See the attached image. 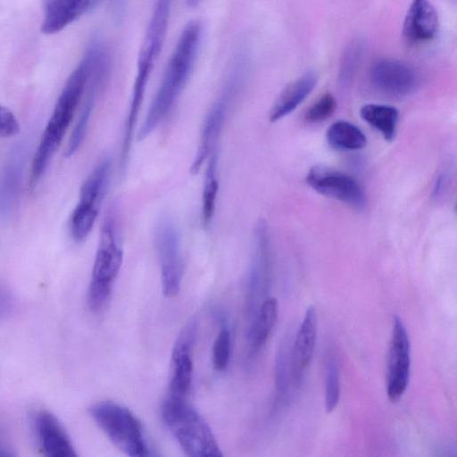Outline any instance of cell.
Listing matches in <instances>:
<instances>
[{
  "instance_id": "obj_1",
  "label": "cell",
  "mask_w": 457,
  "mask_h": 457,
  "mask_svg": "<svg viewBox=\"0 0 457 457\" xmlns=\"http://www.w3.org/2000/svg\"><path fill=\"white\" fill-rule=\"evenodd\" d=\"M94 42L67 79L53 114L45 129L31 165V186L35 187L45 173L69 128L94 67L96 55Z\"/></svg>"
},
{
  "instance_id": "obj_2",
  "label": "cell",
  "mask_w": 457,
  "mask_h": 457,
  "mask_svg": "<svg viewBox=\"0 0 457 457\" xmlns=\"http://www.w3.org/2000/svg\"><path fill=\"white\" fill-rule=\"evenodd\" d=\"M201 37L199 22L190 21L184 27L138 131V140L147 137L172 109L194 67Z\"/></svg>"
},
{
  "instance_id": "obj_3",
  "label": "cell",
  "mask_w": 457,
  "mask_h": 457,
  "mask_svg": "<svg viewBox=\"0 0 457 457\" xmlns=\"http://www.w3.org/2000/svg\"><path fill=\"white\" fill-rule=\"evenodd\" d=\"M162 418L187 455H223L210 426L186 398L168 396L162 405Z\"/></svg>"
},
{
  "instance_id": "obj_4",
  "label": "cell",
  "mask_w": 457,
  "mask_h": 457,
  "mask_svg": "<svg viewBox=\"0 0 457 457\" xmlns=\"http://www.w3.org/2000/svg\"><path fill=\"white\" fill-rule=\"evenodd\" d=\"M88 411L97 426L123 453L131 457L154 455L142 424L128 408L112 401H100Z\"/></svg>"
},
{
  "instance_id": "obj_5",
  "label": "cell",
  "mask_w": 457,
  "mask_h": 457,
  "mask_svg": "<svg viewBox=\"0 0 457 457\" xmlns=\"http://www.w3.org/2000/svg\"><path fill=\"white\" fill-rule=\"evenodd\" d=\"M172 2L173 0L155 2L137 58V74L128 112L130 118L138 117L148 79L166 37Z\"/></svg>"
},
{
  "instance_id": "obj_6",
  "label": "cell",
  "mask_w": 457,
  "mask_h": 457,
  "mask_svg": "<svg viewBox=\"0 0 457 457\" xmlns=\"http://www.w3.org/2000/svg\"><path fill=\"white\" fill-rule=\"evenodd\" d=\"M154 237L162 293L164 296L171 298L179 292L183 277L180 233L171 218L162 216L154 227Z\"/></svg>"
},
{
  "instance_id": "obj_7",
  "label": "cell",
  "mask_w": 457,
  "mask_h": 457,
  "mask_svg": "<svg viewBox=\"0 0 457 457\" xmlns=\"http://www.w3.org/2000/svg\"><path fill=\"white\" fill-rule=\"evenodd\" d=\"M112 170V159L103 158L83 182L79 200L71 220L74 240H84L95 224Z\"/></svg>"
},
{
  "instance_id": "obj_8",
  "label": "cell",
  "mask_w": 457,
  "mask_h": 457,
  "mask_svg": "<svg viewBox=\"0 0 457 457\" xmlns=\"http://www.w3.org/2000/svg\"><path fill=\"white\" fill-rule=\"evenodd\" d=\"M242 79L243 67L239 64L231 72L221 94L214 102L204 119L198 148L191 165L192 174L199 172L210 154L216 149L217 141L223 128L229 106L242 83Z\"/></svg>"
},
{
  "instance_id": "obj_9",
  "label": "cell",
  "mask_w": 457,
  "mask_h": 457,
  "mask_svg": "<svg viewBox=\"0 0 457 457\" xmlns=\"http://www.w3.org/2000/svg\"><path fill=\"white\" fill-rule=\"evenodd\" d=\"M122 258L119 214L117 209L112 206L107 210L101 226L90 283L112 287L121 267Z\"/></svg>"
},
{
  "instance_id": "obj_10",
  "label": "cell",
  "mask_w": 457,
  "mask_h": 457,
  "mask_svg": "<svg viewBox=\"0 0 457 457\" xmlns=\"http://www.w3.org/2000/svg\"><path fill=\"white\" fill-rule=\"evenodd\" d=\"M305 180L317 193L356 210H363L367 204V197L360 183L340 170L315 165L307 172Z\"/></svg>"
},
{
  "instance_id": "obj_11",
  "label": "cell",
  "mask_w": 457,
  "mask_h": 457,
  "mask_svg": "<svg viewBox=\"0 0 457 457\" xmlns=\"http://www.w3.org/2000/svg\"><path fill=\"white\" fill-rule=\"evenodd\" d=\"M411 374V345L406 328L398 315L393 319L387 355L386 395L395 403L404 394Z\"/></svg>"
},
{
  "instance_id": "obj_12",
  "label": "cell",
  "mask_w": 457,
  "mask_h": 457,
  "mask_svg": "<svg viewBox=\"0 0 457 457\" xmlns=\"http://www.w3.org/2000/svg\"><path fill=\"white\" fill-rule=\"evenodd\" d=\"M371 86L380 94L391 97H403L415 89L418 77L405 62L394 58L376 60L370 69Z\"/></svg>"
},
{
  "instance_id": "obj_13",
  "label": "cell",
  "mask_w": 457,
  "mask_h": 457,
  "mask_svg": "<svg viewBox=\"0 0 457 457\" xmlns=\"http://www.w3.org/2000/svg\"><path fill=\"white\" fill-rule=\"evenodd\" d=\"M196 330V323L192 320L181 330L175 341L171 353L172 374L168 396L187 398L193 378L191 352Z\"/></svg>"
},
{
  "instance_id": "obj_14",
  "label": "cell",
  "mask_w": 457,
  "mask_h": 457,
  "mask_svg": "<svg viewBox=\"0 0 457 457\" xmlns=\"http://www.w3.org/2000/svg\"><path fill=\"white\" fill-rule=\"evenodd\" d=\"M33 429L42 453L47 457H76L75 448L58 419L40 410L32 417Z\"/></svg>"
},
{
  "instance_id": "obj_15",
  "label": "cell",
  "mask_w": 457,
  "mask_h": 457,
  "mask_svg": "<svg viewBox=\"0 0 457 457\" xmlns=\"http://www.w3.org/2000/svg\"><path fill=\"white\" fill-rule=\"evenodd\" d=\"M439 20L429 0H411L403 24L404 38L412 44L432 40L437 34Z\"/></svg>"
},
{
  "instance_id": "obj_16",
  "label": "cell",
  "mask_w": 457,
  "mask_h": 457,
  "mask_svg": "<svg viewBox=\"0 0 457 457\" xmlns=\"http://www.w3.org/2000/svg\"><path fill=\"white\" fill-rule=\"evenodd\" d=\"M26 152L19 145L11 153L0 175V215L10 216L18 203L25 163Z\"/></svg>"
},
{
  "instance_id": "obj_17",
  "label": "cell",
  "mask_w": 457,
  "mask_h": 457,
  "mask_svg": "<svg viewBox=\"0 0 457 457\" xmlns=\"http://www.w3.org/2000/svg\"><path fill=\"white\" fill-rule=\"evenodd\" d=\"M317 337V316L313 306H310L295 335L292 353V374L295 381H300L305 369L312 361Z\"/></svg>"
},
{
  "instance_id": "obj_18",
  "label": "cell",
  "mask_w": 457,
  "mask_h": 457,
  "mask_svg": "<svg viewBox=\"0 0 457 457\" xmlns=\"http://www.w3.org/2000/svg\"><path fill=\"white\" fill-rule=\"evenodd\" d=\"M97 0H44L41 30L52 35L63 29L92 8Z\"/></svg>"
},
{
  "instance_id": "obj_19",
  "label": "cell",
  "mask_w": 457,
  "mask_h": 457,
  "mask_svg": "<svg viewBox=\"0 0 457 457\" xmlns=\"http://www.w3.org/2000/svg\"><path fill=\"white\" fill-rule=\"evenodd\" d=\"M317 82V73L309 71L287 84L271 106L269 120L276 122L295 111L310 95Z\"/></svg>"
},
{
  "instance_id": "obj_20",
  "label": "cell",
  "mask_w": 457,
  "mask_h": 457,
  "mask_svg": "<svg viewBox=\"0 0 457 457\" xmlns=\"http://www.w3.org/2000/svg\"><path fill=\"white\" fill-rule=\"evenodd\" d=\"M360 115L386 140L391 141L395 138L399 119V112L395 107L380 104H367L361 106Z\"/></svg>"
},
{
  "instance_id": "obj_21",
  "label": "cell",
  "mask_w": 457,
  "mask_h": 457,
  "mask_svg": "<svg viewBox=\"0 0 457 457\" xmlns=\"http://www.w3.org/2000/svg\"><path fill=\"white\" fill-rule=\"evenodd\" d=\"M278 305L275 297L266 298L254 315L249 330V341L254 350L268 340L278 319Z\"/></svg>"
},
{
  "instance_id": "obj_22",
  "label": "cell",
  "mask_w": 457,
  "mask_h": 457,
  "mask_svg": "<svg viewBox=\"0 0 457 457\" xmlns=\"http://www.w3.org/2000/svg\"><path fill=\"white\" fill-rule=\"evenodd\" d=\"M326 139L331 147L342 151L360 150L367 143L362 130L346 120H337L332 123L327 130Z\"/></svg>"
},
{
  "instance_id": "obj_23",
  "label": "cell",
  "mask_w": 457,
  "mask_h": 457,
  "mask_svg": "<svg viewBox=\"0 0 457 457\" xmlns=\"http://www.w3.org/2000/svg\"><path fill=\"white\" fill-rule=\"evenodd\" d=\"M102 87L103 85L96 79L92 77L89 78L87 96L66 148L65 154L67 157L74 154L84 140L87 125L95 106L96 95Z\"/></svg>"
},
{
  "instance_id": "obj_24",
  "label": "cell",
  "mask_w": 457,
  "mask_h": 457,
  "mask_svg": "<svg viewBox=\"0 0 457 457\" xmlns=\"http://www.w3.org/2000/svg\"><path fill=\"white\" fill-rule=\"evenodd\" d=\"M202 194V223L208 227L212 220L219 190L217 179L218 154L214 149L209 155Z\"/></svg>"
},
{
  "instance_id": "obj_25",
  "label": "cell",
  "mask_w": 457,
  "mask_h": 457,
  "mask_svg": "<svg viewBox=\"0 0 457 457\" xmlns=\"http://www.w3.org/2000/svg\"><path fill=\"white\" fill-rule=\"evenodd\" d=\"M366 43L361 38L352 40L343 52L339 64V80L342 85L353 78L365 54Z\"/></svg>"
},
{
  "instance_id": "obj_26",
  "label": "cell",
  "mask_w": 457,
  "mask_h": 457,
  "mask_svg": "<svg viewBox=\"0 0 457 457\" xmlns=\"http://www.w3.org/2000/svg\"><path fill=\"white\" fill-rule=\"evenodd\" d=\"M340 399V369L337 359L331 355L325 370V410L332 412Z\"/></svg>"
},
{
  "instance_id": "obj_27",
  "label": "cell",
  "mask_w": 457,
  "mask_h": 457,
  "mask_svg": "<svg viewBox=\"0 0 457 457\" xmlns=\"http://www.w3.org/2000/svg\"><path fill=\"white\" fill-rule=\"evenodd\" d=\"M337 109V100L330 93L320 96L306 111L304 120L310 124L327 120Z\"/></svg>"
},
{
  "instance_id": "obj_28",
  "label": "cell",
  "mask_w": 457,
  "mask_h": 457,
  "mask_svg": "<svg viewBox=\"0 0 457 457\" xmlns=\"http://www.w3.org/2000/svg\"><path fill=\"white\" fill-rule=\"evenodd\" d=\"M230 332L221 329L217 335L212 347V365L216 371L227 369L230 357Z\"/></svg>"
},
{
  "instance_id": "obj_29",
  "label": "cell",
  "mask_w": 457,
  "mask_h": 457,
  "mask_svg": "<svg viewBox=\"0 0 457 457\" xmlns=\"http://www.w3.org/2000/svg\"><path fill=\"white\" fill-rule=\"evenodd\" d=\"M20 131V125L14 114L6 107L0 105V137H10Z\"/></svg>"
},
{
  "instance_id": "obj_30",
  "label": "cell",
  "mask_w": 457,
  "mask_h": 457,
  "mask_svg": "<svg viewBox=\"0 0 457 457\" xmlns=\"http://www.w3.org/2000/svg\"><path fill=\"white\" fill-rule=\"evenodd\" d=\"M15 308L12 295L5 288L0 287V319L10 316Z\"/></svg>"
},
{
  "instance_id": "obj_31",
  "label": "cell",
  "mask_w": 457,
  "mask_h": 457,
  "mask_svg": "<svg viewBox=\"0 0 457 457\" xmlns=\"http://www.w3.org/2000/svg\"><path fill=\"white\" fill-rule=\"evenodd\" d=\"M448 174L445 171H442L436 179L432 189V197L437 199L441 197L448 186Z\"/></svg>"
},
{
  "instance_id": "obj_32",
  "label": "cell",
  "mask_w": 457,
  "mask_h": 457,
  "mask_svg": "<svg viewBox=\"0 0 457 457\" xmlns=\"http://www.w3.org/2000/svg\"><path fill=\"white\" fill-rule=\"evenodd\" d=\"M14 452L9 445H6L0 441V456H14Z\"/></svg>"
},
{
  "instance_id": "obj_33",
  "label": "cell",
  "mask_w": 457,
  "mask_h": 457,
  "mask_svg": "<svg viewBox=\"0 0 457 457\" xmlns=\"http://www.w3.org/2000/svg\"><path fill=\"white\" fill-rule=\"evenodd\" d=\"M198 1H199V0H187L188 4H190V5H192V6H194V5L197 4V2H198Z\"/></svg>"
}]
</instances>
